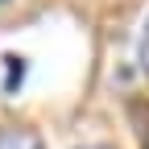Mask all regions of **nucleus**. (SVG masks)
<instances>
[{"label": "nucleus", "instance_id": "nucleus-1", "mask_svg": "<svg viewBox=\"0 0 149 149\" xmlns=\"http://www.w3.org/2000/svg\"><path fill=\"white\" fill-rule=\"evenodd\" d=\"M0 149H46L33 128H0Z\"/></svg>", "mask_w": 149, "mask_h": 149}, {"label": "nucleus", "instance_id": "nucleus-2", "mask_svg": "<svg viewBox=\"0 0 149 149\" xmlns=\"http://www.w3.org/2000/svg\"><path fill=\"white\" fill-rule=\"evenodd\" d=\"M137 66L149 74V17L141 21V33H137Z\"/></svg>", "mask_w": 149, "mask_h": 149}]
</instances>
